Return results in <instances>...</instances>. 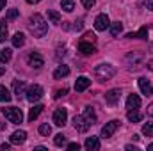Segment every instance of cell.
I'll list each match as a JSON object with an SVG mask.
<instances>
[{"mask_svg":"<svg viewBox=\"0 0 153 151\" xmlns=\"http://www.w3.org/2000/svg\"><path fill=\"white\" fill-rule=\"evenodd\" d=\"M29 30L36 36V38H43L48 32V23L45 21V18L41 14H32L29 20Z\"/></svg>","mask_w":153,"mask_h":151,"instance_id":"6da1fadb","label":"cell"},{"mask_svg":"<svg viewBox=\"0 0 153 151\" xmlns=\"http://www.w3.org/2000/svg\"><path fill=\"white\" fill-rule=\"evenodd\" d=\"M94 75L100 82H107L116 75V68L112 64H98L96 70H94Z\"/></svg>","mask_w":153,"mask_h":151,"instance_id":"7a4b0ae2","label":"cell"},{"mask_svg":"<svg viewBox=\"0 0 153 151\" xmlns=\"http://www.w3.org/2000/svg\"><path fill=\"white\" fill-rule=\"evenodd\" d=\"M2 114L5 115V119H9V121L14 123V124H20V123L23 121V112H22V109H18V107L2 109Z\"/></svg>","mask_w":153,"mask_h":151,"instance_id":"3957f363","label":"cell"},{"mask_svg":"<svg viewBox=\"0 0 153 151\" xmlns=\"http://www.w3.org/2000/svg\"><path fill=\"white\" fill-rule=\"evenodd\" d=\"M25 94H27L25 98H27L30 103H36V101L41 100V96H43V87L38 85V84H32V85L27 89V93H25Z\"/></svg>","mask_w":153,"mask_h":151,"instance_id":"277c9868","label":"cell"},{"mask_svg":"<svg viewBox=\"0 0 153 151\" xmlns=\"http://www.w3.org/2000/svg\"><path fill=\"white\" fill-rule=\"evenodd\" d=\"M119 128V121L114 119V121H109L103 128H102V137L103 139H109V137H112L114 135V132Z\"/></svg>","mask_w":153,"mask_h":151,"instance_id":"5b68a950","label":"cell"},{"mask_svg":"<svg viewBox=\"0 0 153 151\" xmlns=\"http://www.w3.org/2000/svg\"><path fill=\"white\" fill-rule=\"evenodd\" d=\"M109 27H111V20H109V16L103 14V13L98 14L96 20H94V29L102 32V30H105V29H109Z\"/></svg>","mask_w":153,"mask_h":151,"instance_id":"8992f818","label":"cell"},{"mask_svg":"<svg viewBox=\"0 0 153 151\" xmlns=\"http://www.w3.org/2000/svg\"><path fill=\"white\" fill-rule=\"evenodd\" d=\"M66 121H68V110H66V109H57V110L53 112V123H55L57 126H64Z\"/></svg>","mask_w":153,"mask_h":151,"instance_id":"52a82bcc","label":"cell"},{"mask_svg":"<svg viewBox=\"0 0 153 151\" xmlns=\"http://www.w3.org/2000/svg\"><path fill=\"white\" fill-rule=\"evenodd\" d=\"M73 126H75L76 132H87L91 124L85 121L84 115H75V117H73Z\"/></svg>","mask_w":153,"mask_h":151,"instance_id":"ba28073f","label":"cell"},{"mask_svg":"<svg viewBox=\"0 0 153 151\" xmlns=\"http://www.w3.org/2000/svg\"><path fill=\"white\" fill-rule=\"evenodd\" d=\"M27 61H29V66L34 68V70H41L43 64H45V61H43V57H41L39 53H30Z\"/></svg>","mask_w":153,"mask_h":151,"instance_id":"9c48e42d","label":"cell"},{"mask_svg":"<svg viewBox=\"0 0 153 151\" xmlns=\"http://www.w3.org/2000/svg\"><path fill=\"white\" fill-rule=\"evenodd\" d=\"M119 98H121V91L119 89H111V91L105 93V101L109 105H116L119 101Z\"/></svg>","mask_w":153,"mask_h":151,"instance_id":"30bf717a","label":"cell"},{"mask_svg":"<svg viewBox=\"0 0 153 151\" xmlns=\"http://www.w3.org/2000/svg\"><path fill=\"white\" fill-rule=\"evenodd\" d=\"M139 89H141V93H143V94H146V96H152V94H153L152 84H150V80H148V78H144V76H141V78H139Z\"/></svg>","mask_w":153,"mask_h":151,"instance_id":"8fae6325","label":"cell"},{"mask_svg":"<svg viewBox=\"0 0 153 151\" xmlns=\"http://www.w3.org/2000/svg\"><path fill=\"white\" fill-rule=\"evenodd\" d=\"M78 52H82L84 55H93V53L96 52V48H94V44L89 43V41H80V43H78Z\"/></svg>","mask_w":153,"mask_h":151,"instance_id":"7c38bea8","label":"cell"},{"mask_svg":"<svg viewBox=\"0 0 153 151\" xmlns=\"http://www.w3.org/2000/svg\"><path fill=\"white\" fill-rule=\"evenodd\" d=\"M89 85H91V80H89L87 76H78V78L75 80V91H76V93L85 91Z\"/></svg>","mask_w":153,"mask_h":151,"instance_id":"4fadbf2b","label":"cell"},{"mask_svg":"<svg viewBox=\"0 0 153 151\" xmlns=\"http://www.w3.org/2000/svg\"><path fill=\"white\" fill-rule=\"evenodd\" d=\"M13 91H14V96L20 100V98H23V94L27 93L25 91V84L22 82V80H14L13 82Z\"/></svg>","mask_w":153,"mask_h":151,"instance_id":"5bb4252c","label":"cell"},{"mask_svg":"<svg viewBox=\"0 0 153 151\" xmlns=\"http://www.w3.org/2000/svg\"><path fill=\"white\" fill-rule=\"evenodd\" d=\"M84 146H85V150L89 151H98L100 150V141H98V137H87L85 139V142H84Z\"/></svg>","mask_w":153,"mask_h":151,"instance_id":"9a60e30c","label":"cell"},{"mask_svg":"<svg viewBox=\"0 0 153 151\" xmlns=\"http://www.w3.org/2000/svg\"><path fill=\"white\" fill-rule=\"evenodd\" d=\"M139 107H141V98L137 94H130L126 98V109L132 110V109H139Z\"/></svg>","mask_w":153,"mask_h":151,"instance_id":"2e32d148","label":"cell"},{"mask_svg":"<svg viewBox=\"0 0 153 151\" xmlns=\"http://www.w3.org/2000/svg\"><path fill=\"white\" fill-rule=\"evenodd\" d=\"M25 139H27V132L18 130V132H14V133L11 135V144H23Z\"/></svg>","mask_w":153,"mask_h":151,"instance_id":"e0dca14e","label":"cell"},{"mask_svg":"<svg viewBox=\"0 0 153 151\" xmlns=\"http://www.w3.org/2000/svg\"><path fill=\"white\" fill-rule=\"evenodd\" d=\"M82 115L85 117V121H87L89 124H94V123H96V112H94V109H93V107H89V105H87V107L84 109V114H82Z\"/></svg>","mask_w":153,"mask_h":151,"instance_id":"ac0fdd59","label":"cell"},{"mask_svg":"<svg viewBox=\"0 0 153 151\" xmlns=\"http://www.w3.org/2000/svg\"><path fill=\"white\" fill-rule=\"evenodd\" d=\"M70 75V68L68 66H59L55 71H53V78H57V80H61V78H64V76H68Z\"/></svg>","mask_w":153,"mask_h":151,"instance_id":"d6986e66","label":"cell"},{"mask_svg":"<svg viewBox=\"0 0 153 151\" xmlns=\"http://www.w3.org/2000/svg\"><path fill=\"white\" fill-rule=\"evenodd\" d=\"M126 117H128V121H130V123H139V121L143 119V114L139 112L137 109H132V110H128Z\"/></svg>","mask_w":153,"mask_h":151,"instance_id":"ffe728a7","label":"cell"},{"mask_svg":"<svg viewBox=\"0 0 153 151\" xmlns=\"http://www.w3.org/2000/svg\"><path fill=\"white\" fill-rule=\"evenodd\" d=\"M143 59H144V55H143L141 52H134V53H128V55H126V61H128V62H134V66L139 64Z\"/></svg>","mask_w":153,"mask_h":151,"instance_id":"44dd1931","label":"cell"},{"mask_svg":"<svg viewBox=\"0 0 153 151\" xmlns=\"http://www.w3.org/2000/svg\"><path fill=\"white\" fill-rule=\"evenodd\" d=\"M126 38L132 39V38H139V39H148V27H143L139 32H130L126 34Z\"/></svg>","mask_w":153,"mask_h":151,"instance_id":"7402d4cb","label":"cell"},{"mask_svg":"<svg viewBox=\"0 0 153 151\" xmlns=\"http://www.w3.org/2000/svg\"><path fill=\"white\" fill-rule=\"evenodd\" d=\"M43 109H45L43 105H34V107L30 109V112H29V121L32 123L34 119H38V117H39V114L43 112Z\"/></svg>","mask_w":153,"mask_h":151,"instance_id":"603a6c76","label":"cell"},{"mask_svg":"<svg viewBox=\"0 0 153 151\" xmlns=\"http://www.w3.org/2000/svg\"><path fill=\"white\" fill-rule=\"evenodd\" d=\"M23 44H25V36H23L22 32H16V34L13 36V46L20 48V46H23Z\"/></svg>","mask_w":153,"mask_h":151,"instance_id":"cb8c5ba5","label":"cell"},{"mask_svg":"<svg viewBox=\"0 0 153 151\" xmlns=\"http://www.w3.org/2000/svg\"><path fill=\"white\" fill-rule=\"evenodd\" d=\"M11 57H13V53H11V50H9V48L0 50V62H2V64H7V62L11 61Z\"/></svg>","mask_w":153,"mask_h":151,"instance_id":"d4e9b609","label":"cell"},{"mask_svg":"<svg viewBox=\"0 0 153 151\" xmlns=\"http://www.w3.org/2000/svg\"><path fill=\"white\" fill-rule=\"evenodd\" d=\"M121 30H123V23H119V21H114V23H111V34L117 38L119 34H121Z\"/></svg>","mask_w":153,"mask_h":151,"instance_id":"484cf974","label":"cell"},{"mask_svg":"<svg viewBox=\"0 0 153 151\" xmlns=\"http://www.w3.org/2000/svg\"><path fill=\"white\" fill-rule=\"evenodd\" d=\"M7 39V23L5 20H0V43H4Z\"/></svg>","mask_w":153,"mask_h":151,"instance_id":"4316f807","label":"cell"},{"mask_svg":"<svg viewBox=\"0 0 153 151\" xmlns=\"http://www.w3.org/2000/svg\"><path fill=\"white\" fill-rule=\"evenodd\" d=\"M61 7H62L66 13H71V11L75 9V2H73V0H62V2H61Z\"/></svg>","mask_w":153,"mask_h":151,"instance_id":"83f0119b","label":"cell"},{"mask_svg":"<svg viewBox=\"0 0 153 151\" xmlns=\"http://www.w3.org/2000/svg\"><path fill=\"white\" fill-rule=\"evenodd\" d=\"M0 101H11V93L4 87V85H0Z\"/></svg>","mask_w":153,"mask_h":151,"instance_id":"f1b7e54d","label":"cell"},{"mask_svg":"<svg viewBox=\"0 0 153 151\" xmlns=\"http://www.w3.org/2000/svg\"><path fill=\"white\" fill-rule=\"evenodd\" d=\"M39 133H41V135H45V137H48V135L52 133V126H50L48 123H43V124L39 126Z\"/></svg>","mask_w":153,"mask_h":151,"instance_id":"f546056e","label":"cell"},{"mask_svg":"<svg viewBox=\"0 0 153 151\" xmlns=\"http://www.w3.org/2000/svg\"><path fill=\"white\" fill-rule=\"evenodd\" d=\"M48 18L52 23H61V14L57 11H48Z\"/></svg>","mask_w":153,"mask_h":151,"instance_id":"4dcf8cb0","label":"cell"},{"mask_svg":"<svg viewBox=\"0 0 153 151\" xmlns=\"http://www.w3.org/2000/svg\"><path fill=\"white\" fill-rule=\"evenodd\" d=\"M143 133H144L146 137H153V123L143 124Z\"/></svg>","mask_w":153,"mask_h":151,"instance_id":"1f68e13d","label":"cell"},{"mask_svg":"<svg viewBox=\"0 0 153 151\" xmlns=\"http://www.w3.org/2000/svg\"><path fill=\"white\" fill-rule=\"evenodd\" d=\"M53 144H55V146H64V144H66V137H64L62 133H57L55 139H53Z\"/></svg>","mask_w":153,"mask_h":151,"instance_id":"d6a6232c","label":"cell"},{"mask_svg":"<svg viewBox=\"0 0 153 151\" xmlns=\"http://www.w3.org/2000/svg\"><path fill=\"white\" fill-rule=\"evenodd\" d=\"M18 14H20V11H18V9H9V11H7L5 20H16V18H18Z\"/></svg>","mask_w":153,"mask_h":151,"instance_id":"836d02e7","label":"cell"},{"mask_svg":"<svg viewBox=\"0 0 153 151\" xmlns=\"http://www.w3.org/2000/svg\"><path fill=\"white\" fill-rule=\"evenodd\" d=\"M64 94H68V87L57 89V91H55V94H53V98H55V100H59V98H61V96H64Z\"/></svg>","mask_w":153,"mask_h":151,"instance_id":"e575fe53","label":"cell"},{"mask_svg":"<svg viewBox=\"0 0 153 151\" xmlns=\"http://www.w3.org/2000/svg\"><path fill=\"white\" fill-rule=\"evenodd\" d=\"M94 4H96V0H82V5H84L85 9H91Z\"/></svg>","mask_w":153,"mask_h":151,"instance_id":"d590c367","label":"cell"},{"mask_svg":"<svg viewBox=\"0 0 153 151\" xmlns=\"http://www.w3.org/2000/svg\"><path fill=\"white\" fill-rule=\"evenodd\" d=\"M94 39H96V36H94L93 32H85V34H84V41H89V43H93Z\"/></svg>","mask_w":153,"mask_h":151,"instance_id":"8d00e7d4","label":"cell"},{"mask_svg":"<svg viewBox=\"0 0 153 151\" xmlns=\"http://www.w3.org/2000/svg\"><path fill=\"white\" fill-rule=\"evenodd\" d=\"M68 150H71V151L76 150V151H78V150H80V144H78V142H71V144H68Z\"/></svg>","mask_w":153,"mask_h":151,"instance_id":"74e56055","label":"cell"},{"mask_svg":"<svg viewBox=\"0 0 153 151\" xmlns=\"http://www.w3.org/2000/svg\"><path fill=\"white\" fill-rule=\"evenodd\" d=\"M143 4H144L148 9H152V11H153V0H143Z\"/></svg>","mask_w":153,"mask_h":151,"instance_id":"f35d334b","label":"cell"},{"mask_svg":"<svg viewBox=\"0 0 153 151\" xmlns=\"http://www.w3.org/2000/svg\"><path fill=\"white\" fill-rule=\"evenodd\" d=\"M82 27H84V23H82V20H78V21L75 23V29L76 30H82Z\"/></svg>","mask_w":153,"mask_h":151,"instance_id":"ab89813d","label":"cell"},{"mask_svg":"<svg viewBox=\"0 0 153 151\" xmlns=\"http://www.w3.org/2000/svg\"><path fill=\"white\" fill-rule=\"evenodd\" d=\"M148 115H152V117H153V103L148 105Z\"/></svg>","mask_w":153,"mask_h":151,"instance_id":"60d3db41","label":"cell"},{"mask_svg":"<svg viewBox=\"0 0 153 151\" xmlns=\"http://www.w3.org/2000/svg\"><path fill=\"white\" fill-rule=\"evenodd\" d=\"M125 150H128V151H137L139 148H137V146H130V144H128V146H126Z\"/></svg>","mask_w":153,"mask_h":151,"instance_id":"b9f144b4","label":"cell"},{"mask_svg":"<svg viewBox=\"0 0 153 151\" xmlns=\"http://www.w3.org/2000/svg\"><path fill=\"white\" fill-rule=\"evenodd\" d=\"M9 146H11V144H7V142H4V144H2V150L5 151V150H9Z\"/></svg>","mask_w":153,"mask_h":151,"instance_id":"7bdbcfd3","label":"cell"},{"mask_svg":"<svg viewBox=\"0 0 153 151\" xmlns=\"http://www.w3.org/2000/svg\"><path fill=\"white\" fill-rule=\"evenodd\" d=\"M4 7H5V0H0V11H2Z\"/></svg>","mask_w":153,"mask_h":151,"instance_id":"ee69618b","label":"cell"},{"mask_svg":"<svg viewBox=\"0 0 153 151\" xmlns=\"http://www.w3.org/2000/svg\"><path fill=\"white\" fill-rule=\"evenodd\" d=\"M27 2H29V4H39L41 0H27Z\"/></svg>","mask_w":153,"mask_h":151,"instance_id":"f6af8a7d","label":"cell"},{"mask_svg":"<svg viewBox=\"0 0 153 151\" xmlns=\"http://www.w3.org/2000/svg\"><path fill=\"white\" fill-rule=\"evenodd\" d=\"M4 71H5V68H0V75H4Z\"/></svg>","mask_w":153,"mask_h":151,"instance_id":"bcb514c9","label":"cell"},{"mask_svg":"<svg viewBox=\"0 0 153 151\" xmlns=\"http://www.w3.org/2000/svg\"><path fill=\"white\" fill-rule=\"evenodd\" d=\"M148 150H150V151H153V144H150V146H148Z\"/></svg>","mask_w":153,"mask_h":151,"instance_id":"7dc6e473","label":"cell"},{"mask_svg":"<svg viewBox=\"0 0 153 151\" xmlns=\"http://www.w3.org/2000/svg\"><path fill=\"white\" fill-rule=\"evenodd\" d=\"M150 50H152V53H153V43H152V46H150Z\"/></svg>","mask_w":153,"mask_h":151,"instance_id":"c3c4849f","label":"cell"}]
</instances>
